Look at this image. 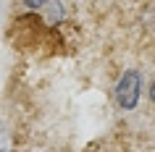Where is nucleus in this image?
<instances>
[{"mask_svg": "<svg viewBox=\"0 0 155 152\" xmlns=\"http://www.w3.org/2000/svg\"><path fill=\"white\" fill-rule=\"evenodd\" d=\"M139 89H142V79H139V71H126L116 87V100L121 108H134L139 100Z\"/></svg>", "mask_w": 155, "mask_h": 152, "instance_id": "nucleus-1", "label": "nucleus"}, {"mask_svg": "<svg viewBox=\"0 0 155 152\" xmlns=\"http://www.w3.org/2000/svg\"><path fill=\"white\" fill-rule=\"evenodd\" d=\"M24 3L29 5V8H42V5H45L48 0H24Z\"/></svg>", "mask_w": 155, "mask_h": 152, "instance_id": "nucleus-2", "label": "nucleus"}, {"mask_svg": "<svg viewBox=\"0 0 155 152\" xmlns=\"http://www.w3.org/2000/svg\"><path fill=\"white\" fill-rule=\"evenodd\" d=\"M150 97H153V102H155V84L150 87Z\"/></svg>", "mask_w": 155, "mask_h": 152, "instance_id": "nucleus-3", "label": "nucleus"}]
</instances>
